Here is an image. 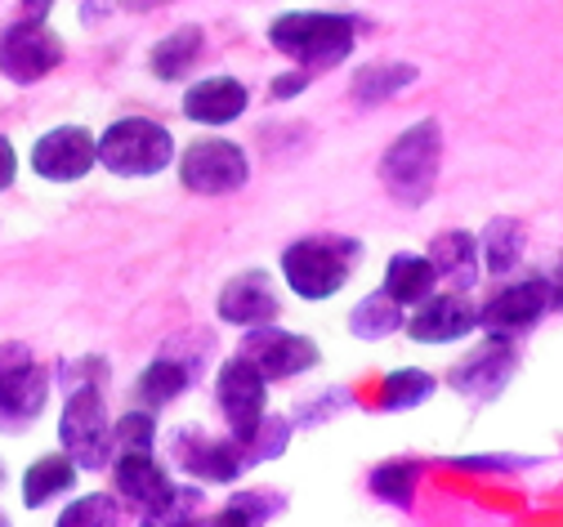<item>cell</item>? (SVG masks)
<instances>
[{
  "label": "cell",
  "instance_id": "cell-1",
  "mask_svg": "<svg viewBox=\"0 0 563 527\" xmlns=\"http://www.w3.org/2000/svg\"><path fill=\"white\" fill-rule=\"evenodd\" d=\"M268 45L277 54H287L296 67L313 72V67H335L354 54L358 45V28L349 14H327V10H291L277 14L268 23Z\"/></svg>",
  "mask_w": 563,
  "mask_h": 527
},
{
  "label": "cell",
  "instance_id": "cell-2",
  "mask_svg": "<svg viewBox=\"0 0 563 527\" xmlns=\"http://www.w3.org/2000/svg\"><path fill=\"white\" fill-rule=\"evenodd\" d=\"M358 260H363V246L354 238L318 233V238H300L282 251V277H287V286L300 299H331L354 277Z\"/></svg>",
  "mask_w": 563,
  "mask_h": 527
},
{
  "label": "cell",
  "instance_id": "cell-3",
  "mask_svg": "<svg viewBox=\"0 0 563 527\" xmlns=\"http://www.w3.org/2000/svg\"><path fill=\"white\" fill-rule=\"evenodd\" d=\"M439 166H443V125L420 121L389 143V153L380 157V184L398 206H426L434 197Z\"/></svg>",
  "mask_w": 563,
  "mask_h": 527
},
{
  "label": "cell",
  "instance_id": "cell-4",
  "mask_svg": "<svg viewBox=\"0 0 563 527\" xmlns=\"http://www.w3.org/2000/svg\"><path fill=\"white\" fill-rule=\"evenodd\" d=\"M95 157L121 179H153L175 162V134L153 117H121L95 139Z\"/></svg>",
  "mask_w": 563,
  "mask_h": 527
},
{
  "label": "cell",
  "instance_id": "cell-5",
  "mask_svg": "<svg viewBox=\"0 0 563 527\" xmlns=\"http://www.w3.org/2000/svg\"><path fill=\"white\" fill-rule=\"evenodd\" d=\"M58 442L77 470H108L112 461V416L99 385H81L67 394L58 416Z\"/></svg>",
  "mask_w": 563,
  "mask_h": 527
},
{
  "label": "cell",
  "instance_id": "cell-6",
  "mask_svg": "<svg viewBox=\"0 0 563 527\" xmlns=\"http://www.w3.org/2000/svg\"><path fill=\"white\" fill-rule=\"evenodd\" d=\"M49 403V371L23 340L0 344V429H27Z\"/></svg>",
  "mask_w": 563,
  "mask_h": 527
},
{
  "label": "cell",
  "instance_id": "cell-7",
  "mask_svg": "<svg viewBox=\"0 0 563 527\" xmlns=\"http://www.w3.org/2000/svg\"><path fill=\"white\" fill-rule=\"evenodd\" d=\"M251 179V157L233 139H197L179 157V184L197 197H229L246 188Z\"/></svg>",
  "mask_w": 563,
  "mask_h": 527
},
{
  "label": "cell",
  "instance_id": "cell-8",
  "mask_svg": "<svg viewBox=\"0 0 563 527\" xmlns=\"http://www.w3.org/2000/svg\"><path fill=\"white\" fill-rule=\"evenodd\" d=\"M554 309H559V277H528V282H515V286L492 295L487 305L478 309V327L487 336L515 340V336L532 331Z\"/></svg>",
  "mask_w": 563,
  "mask_h": 527
},
{
  "label": "cell",
  "instance_id": "cell-9",
  "mask_svg": "<svg viewBox=\"0 0 563 527\" xmlns=\"http://www.w3.org/2000/svg\"><path fill=\"white\" fill-rule=\"evenodd\" d=\"M238 353L264 375V381H291V375H305V371L318 366V344H313L309 336L282 331V327H273V322L246 327Z\"/></svg>",
  "mask_w": 563,
  "mask_h": 527
},
{
  "label": "cell",
  "instance_id": "cell-10",
  "mask_svg": "<svg viewBox=\"0 0 563 527\" xmlns=\"http://www.w3.org/2000/svg\"><path fill=\"white\" fill-rule=\"evenodd\" d=\"M58 63H63V41L41 19H23L0 32V72L14 86H36Z\"/></svg>",
  "mask_w": 563,
  "mask_h": 527
},
{
  "label": "cell",
  "instance_id": "cell-11",
  "mask_svg": "<svg viewBox=\"0 0 563 527\" xmlns=\"http://www.w3.org/2000/svg\"><path fill=\"white\" fill-rule=\"evenodd\" d=\"M170 461L201 483H238L246 470L242 447L233 438H210L206 429H188V425L170 433Z\"/></svg>",
  "mask_w": 563,
  "mask_h": 527
},
{
  "label": "cell",
  "instance_id": "cell-12",
  "mask_svg": "<svg viewBox=\"0 0 563 527\" xmlns=\"http://www.w3.org/2000/svg\"><path fill=\"white\" fill-rule=\"evenodd\" d=\"M416 314L402 318V331L416 344H456L465 336L478 331V309L470 305L465 290H443V295H426L420 305H411Z\"/></svg>",
  "mask_w": 563,
  "mask_h": 527
},
{
  "label": "cell",
  "instance_id": "cell-13",
  "mask_svg": "<svg viewBox=\"0 0 563 527\" xmlns=\"http://www.w3.org/2000/svg\"><path fill=\"white\" fill-rule=\"evenodd\" d=\"M216 403H220V411H224V420H229L233 442H242V438L255 429V420L264 416L268 381H264V375H260L242 353H233V358L220 366V375H216Z\"/></svg>",
  "mask_w": 563,
  "mask_h": 527
},
{
  "label": "cell",
  "instance_id": "cell-14",
  "mask_svg": "<svg viewBox=\"0 0 563 527\" xmlns=\"http://www.w3.org/2000/svg\"><path fill=\"white\" fill-rule=\"evenodd\" d=\"M99 166L95 157V134L86 125H54L32 147V171L49 184H77Z\"/></svg>",
  "mask_w": 563,
  "mask_h": 527
},
{
  "label": "cell",
  "instance_id": "cell-15",
  "mask_svg": "<svg viewBox=\"0 0 563 527\" xmlns=\"http://www.w3.org/2000/svg\"><path fill=\"white\" fill-rule=\"evenodd\" d=\"M510 381H515V344L506 336H487V344H478L470 358H461L448 371V385L461 398H478V403L497 398Z\"/></svg>",
  "mask_w": 563,
  "mask_h": 527
},
{
  "label": "cell",
  "instance_id": "cell-16",
  "mask_svg": "<svg viewBox=\"0 0 563 527\" xmlns=\"http://www.w3.org/2000/svg\"><path fill=\"white\" fill-rule=\"evenodd\" d=\"M216 314H220V322L246 331V327L273 322V318L282 314V299H277L268 273H255V268H251V273H238V277L224 282V290H220V299H216Z\"/></svg>",
  "mask_w": 563,
  "mask_h": 527
},
{
  "label": "cell",
  "instance_id": "cell-17",
  "mask_svg": "<svg viewBox=\"0 0 563 527\" xmlns=\"http://www.w3.org/2000/svg\"><path fill=\"white\" fill-rule=\"evenodd\" d=\"M112 487L121 501H130L139 514L153 509L170 492V474L157 465L153 451H112Z\"/></svg>",
  "mask_w": 563,
  "mask_h": 527
},
{
  "label": "cell",
  "instance_id": "cell-18",
  "mask_svg": "<svg viewBox=\"0 0 563 527\" xmlns=\"http://www.w3.org/2000/svg\"><path fill=\"white\" fill-rule=\"evenodd\" d=\"M251 108V90L238 77H206L184 95V117L197 125H229Z\"/></svg>",
  "mask_w": 563,
  "mask_h": 527
},
{
  "label": "cell",
  "instance_id": "cell-19",
  "mask_svg": "<svg viewBox=\"0 0 563 527\" xmlns=\"http://www.w3.org/2000/svg\"><path fill=\"white\" fill-rule=\"evenodd\" d=\"M430 264H434L439 282H448L452 290H470V286H478V277H483L478 242H474V233H465V229L439 233V238L430 242Z\"/></svg>",
  "mask_w": 563,
  "mask_h": 527
},
{
  "label": "cell",
  "instance_id": "cell-20",
  "mask_svg": "<svg viewBox=\"0 0 563 527\" xmlns=\"http://www.w3.org/2000/svg\"><path fill=\"white\" fill-rule=\"evenodd\" d=\"M474 242H478L483 273H497V277H506V273H515V268L523 264V251H528V229H523L519 219H510V215H497V219H487L483 238H474Z\"/></svg>",
  "mask_w": 563,
  "mask_h": 527
},
{
  "label": "cell",
  "instance_id": "cell-21",
  "mask_svg": "<svg viewBox=\"0 0 563 527\" xmlns=\"http://www.w3.org/2000/svg\"><path fill=\"white\" fill-rule=\"evenodd\" d=\"M434 286H439V273H434L430 255L398 251V255L385 264V286H380V290L394 299V305H402V309L420 305V299H426Z\"/></svg>",
  "mask_w": 563,
  "mask_h": 527
},
{
  "label": "cell",
  "instance_id": "cell-22",
  "mask_svg": "<svg viewBox=\"0 0 563 527\" xmlns=\"http://www.w3.org/2000/svg\"><path fill=\"white\" fill-rule=\"evenodd\" d=\"M77 487V465L67 451H58V457H41L36 465H27L23 474V505L27 509H45L49 501L67 496Z\"/></svg>",
  "mask_w": 563,
  "mask_h": 527
},
{
  "label": "cell",
  "instance_id": "cell-23",
  "mask_svg": "<svg viewBox=\"0 0 563 527\" xmlns=\"http://www.w3.org/2000/svg\"><path fill=\"white\" fill-rule=\"evenodd\" d=\"M201 45H206V32H201V28H179V32H170V36L157 41L153 54H148L153 77H157V81H184L188 72H192V63L201 58Z\"/></svg>",
  "mask_w": 563,
  "mask_h": 527
},
{
  "label": "cell",
  "instance_id": "cell-24",
  "mask_svg": "<svg viewBox=\"0 0 563 527\" xmlns=\"http://www.w3.org/2000/svg\"><path fill=\"white\" fill-rule=\"evenodd\" d=\"M402 318H407L402 305H394L385 290H372L354 305V314H349V331L358 340H385V336L402 331Z\"/></svg>",
  "mask_w": 563,
  "mask_h": 527
},
{
  "label": "cell",
  "instance_id": "cell-25",
  "mask_svg": "<svg viewBox=\"0 0 563 527\" xmlns=\"http://www.w3.org/2000/svg\"><path fill=\"white\" fill-rule=\"evenodd\" d=\"M291 433H296V425L287 420V416H273V411H264L260 420H255V429L238 442L242 447V461H246V470L251 465H264V461H277L282 451L291 447Z\"/></svg>",
  "mask_w": 563,
  "mask_h": 527
},
{
  "label": "cell",
  "instance_id": "cell-26",
  "mask_svg": "<svg viewBox=\"0 0 563 527\" xmlns=\"http://www.w3.org/2000/svg\"><path fill=\"white\" fill-rule=\"evenodd\" d=\"M188 381H192V371L184 362L157 358V362L144 366V375H139V398H144L148 407H170L175 398H184Z\"/></svg>",
  "mask_w": 563,
  "mask_h": 527
},
{
  "label": "cell",
  "instance_id": "cell-27",
  "mask_svg": "<svg viewBox=\"0 0 563 527\" xmlns=\"http://www.w3.org/2000/svg\"><path fill=\"white\" fill-rule=\"evenodd\" d=\"M411 81H416V67L411 63H372V67H363L358 77H354V103H363V108L385 103V99H394Z\"/></svg>",
  "mask_w": 563,
  "mask_h": 527
},
{
  "label": "cell",
  "instance_id": "cell-28",
  "mask_svg": "<svg viewBox=\"0 0 563 527\" xmlns=\"http://www.w3.org/2000/svg\"><path fill=\"white\" fill-rule=\"evenodd\" d=\"M434 389H439V381H434L430 371L398 366V371H389V381H385V407L389 411H411V407L426 403Z\"/></svg>",
  "mask_w": 563,
  "mask_h": 527
},
{
  "label": "cell",
  "instance_id": "cell-29",
  "mask_svg": "<svg viewBox=\"0 0 563 527\" xmlns=\"http://www.w3.org/2000/svg\"><path fill=\"white\" fill-rule=\"evenodd\" d=\"M287 509V496H268V492H238L224 509H220V523H233V527H251V523H268Z\"/></svg>",
  "mask_w": 563,
  "mask_h": 527
},
{
  "label": "cell",
  "instance_id": "cell-30",
  "mask_svg": "<svg viewBox=\"0 0 563 527\" xmlns=\"http://www.w3.org/2000/svg\"><path fill=\"white\" fill-rule=\"evenodd\" d=\"M112 527V523H121V505H117V496H108V492H90V496H81V501H73L63 514H58V527Z\"/></svg>",
  "mask_w": 563,
  "mask_h": 527
},
{
  "label": "cell",
  "instance_id": "cell-31",
  "mask_svg": "<svg viewBox=\"0 0 563 527\" xmlns=\"http://www.w3.org/2000/svg\"><path fill=\"white\" fill-rule=\"evenodd\" d=\"M411 487H416V465H407V461H389V465L372 470V492L394 509L411 505Z\"/></svg>",
  "mask_w": 563,
  "mask_h": 527
},
{
  "label": "cell",
  "instance_id": "cell-32",
  "mask_svg": "<svg viewBox=\"0 0 563 527\" xmlns=\"http://www.w3.org/2000/svg\"><path fill=\"white\" fill-rule=\"evenodd\" d=\"M201 487H179V483H170V492L153 505V509H144V514H139V518H144V523H188L197 509H201Z\"/></svg>",
  "mask_w": 563,
  "mask_h": 527
},
{
  "label": "cell",
  "instance_id": "cell-33",
  "mask_svg": "<svg viewBox=\"0 0 563 527\" xmlns=\"http://www.w3.org/2000/svg\"><path fill=\"white\" fill-rule=\"evenodd\" d=\"M157 442V416L148 411H125L112 425V451H153Z\"/></svg>",
  "mask_w": 563,
  "mask_h": 527
},
{
  "label": "cell",
  "instance_id": "cell-34",
  "mask_svg": "<svg viewBox=\"0 0 563 527\" xmlns=\"http://www.w3.org/2000/svg\"><path fill=\"white\" fill-rule=\"evenodd\" d=\"M305 90H309V72L305 67H296V72H287V77L273 81V99H296Z\"/></svg>",
  "mask_w": 563,
  "mask_h": 527
},
{
  "label": "cell",
  "instance_id": "cell-35",
  "mask_svg": "<svg viewBox=\"0 0 563 527\" xmlns=\"http://www.w3.org/2000/svg\"><path fill=\"white\" fill-rule=\"evenodd\" d=\"M14 179H19V153H14V143L0 134V193L14 188Z\"/></svg>",
  "mask_w": 563,
  "mask_h": 527
},
{
  "label": "cell",
  "instance_id": "cell-36",
  "mask_svg": "<svg viewBox=\"0 0 563 527\" xmlns=\"http://www.w3.org/2000/svg\"><path fill=\"white\" fill-rule=\"evenodd\" d=\"M90 371H103V362H99V358H90V362H67V366H63V381L73 385V389H81V385H99V381H90Z\"/></svg>",
  "mask_w": 563,
  "mask_h": 527
},
{
  "label": "cell",
  "instance_id": "cell-37",
  "mask_svg": "<svg viewBox=\"0 0 563 527\" xmlns=\"http://www.w3.org/2000/svg\"><path fill=\"white\" fill-rule=\"evenodd\" d=\"M54 6H58V0H23V14L27 19H49Z\"/></svg>",
  "mask_w": 563,
  "mask_h": 527
},
{
  "label": "cell",
  "instance_id": "cell-38",
  "mask_svg": "<svg viewBox=\"0 0 563 527\" xmlns=\"http://www.w3.org/2000/svg\"><path fill=\"white\" fill-rule=\"evenodd\" d=\"M162 6H170V0H121V10H130V14H148V10H162Z\"/></svg>",
  "mask_w": 563,
  "mask_h": 527
}]
</instances>
